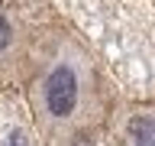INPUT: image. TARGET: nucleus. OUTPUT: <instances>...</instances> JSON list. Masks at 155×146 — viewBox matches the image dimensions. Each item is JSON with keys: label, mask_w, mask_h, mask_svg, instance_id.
I'll use <instances>...</instances> for the list:
<instances>
[{"label": "nucleus", "mask_w": 155, "mask_h": 146, "mask_svg": "<svg viewBox=\"0 0 155 146\" xmlns=\"http://www.w3.org/2000/svg\"><path fill=\"white\" fill-rule=\"evenodd\" d=\"M29 114L48 146H74L104 127L110 114L107 78L94 52L71 26H48L36 33L23 75Z\"/></svg>", "instance_id": "obj_1"}, {"label": "nucleus", "mask_w": 155, "mask_h": 146, "mask_svg": "<svg viewBox=\"0 0 155 146\" xmlns=\"http://www.w3.org/2000/svg\"><path fill=\"white\" fill-rule=\"evenodd\" d=\"M32 42H36V33L13 10L0 7V91L13 88V85H23Z\"/></svg>", "instance_id": "obj_2"}, {"label": "nucleus", "mask_w": 155, "mask_h": 146, "mask_svg": "<svg viewBox=\"0 0 155 146\" xmlns=\"http://www.w3.org/2000/svg\"><path fill=\"white\" fill-rule=\"evenodd\" d=\"M126 146H155V101L133 104L123 120Z\"/></svg>", "instance_id": "obj_3"}]
</instances>
